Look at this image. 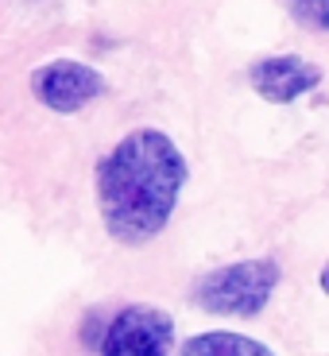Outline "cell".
<instances>
[{"label":"cell","instance_id":"7a4b0ae2","mask_svg":"<svg viewBox=\"0 0 329 356\" xmlns=\"http://www.w3.org/2000/svg\"><path fill=\"white\" fill-rule=\"evenodd\" d=\"M283 267L275 259H236L205 271L194 283V302L205 314H221V318H256L271 294H275Z\"/></svg>","mask_w":329,"mask_h":356},{"label":"cell","instance_id":"8992f818","mask_svg":"<svg viewBox=\"0 0 329 356\" xmlns=\"http://www.w3.org/2000/svg\"><path fill=\"white\" fill-rule=\"evenodd\" d=\"M178 356H275V348H267L256 337H244V333L214 330V333L190 337L186 345L178 348Z\"/></svg>","mask_w":329,"mask_h":356},{"label":"cell","instance_id":"6da1fadb","mask_svg":"<svg viewBox=\"0 0 329 356\" xmlns=\"http://www.w3.org/2000/svg\"><path fill=\"white\" fill-rule=\"evenodd\" d=\"M190 182L186 155L159 128H136L97 159L101 225L116 244L143 248L170 225L178 197Z\"/></svg>","mask_w":329,"mask_h":356},{"label":"cell","instance_id":"5b68a950","mask_svg":"<svg viewBox=\"0 0 329 356\" xmlns=\"http://www.w3.org/2000/svg\"><path fill=\"white\" fill-rule=\"evenodd\" d=\"M248 86L271 105H291L321 86V70L303 54H267L248 66Z\"/></svg>","mask_w":329,"mask_h":356},{"label":"cell","instance_id":"ba28073f","mask_svg":"<svg viewBox=\"0 0 329 356\" xmlns=\"http://www.w3.org/2000/svg\"><path fill=\"white\" fill-rule=\"evenodd\" d=\"M318 283H321V291H326V294H329V264H326V267H321V275H318Z\"/></svg>","mask_w":329,"mask_h":356},{"label":"cell","instance_id":"3957f363","mask_svg":"<svg viewBox=\"0 0 329 356\" xmlns=\"http://www.w3.org/2000/svg\"><path fill=\"white\" fill-rule=\"evenodd\" d=\"M97 348L101 356H170V348H175V318L163 306L128 302L109 318Z\"/></svg>","mask_w":329,"mask_h":356},{"label":"cell","instance_id":"277c9868","mask_svg":"<svg viewBox=\"0 0 329 356\" xmlns=\"http://www.w3.org/2000/svg\"><path fill=\"white\" fill-rule=\"evenodd\" d=\"M27 86H31V97L43 108L74 116L86 105H93L97 97H105L109 81L97 66H86V63H78V58H51V63L31 70Z\"/></svg>","mask_w":329,"mask_h":356},{"label":"cell","instance_id":"52a82bcc","mask_svg":"<svg viewBox=\"0 0 329 356\" xmlns=\"http://www.w3.org/2000/svg\"><path fill=\"white\" fill-rule=\"evenodd\" d=\"M283 4H287V12H291V19L298 27L318 31V35L329 31V0H283Z\"/></svg>","mask_w":329,"mask_h":356}]
</instances>
